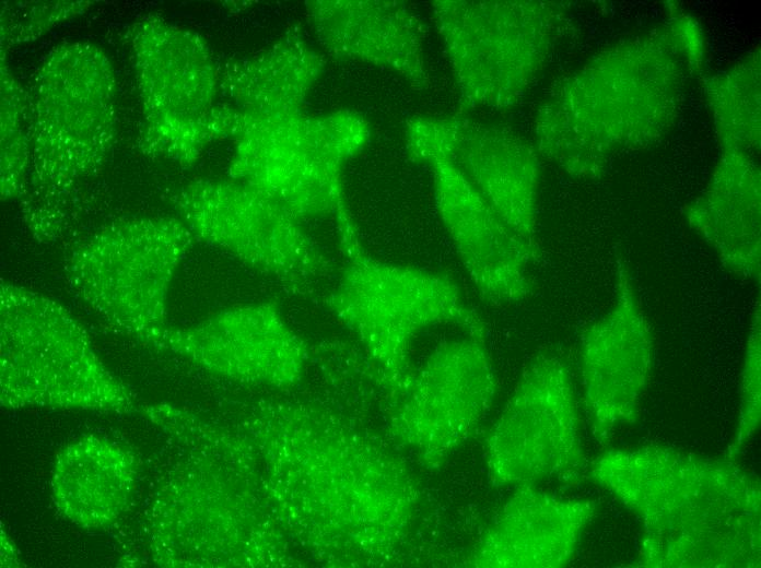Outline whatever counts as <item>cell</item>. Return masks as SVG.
Wrapping results in <instances>:
<instances>
[{"label": "cell", "mask_w": 761, "mask_h": 568, "mask_svg": "<svg viewBox=\"0 0 761 568\" xmlns=\"http://www.w3.org/2000/svg\"><path fill=\"white\" fill-rule=\"evenodd\" d=\"M587 476L640 519L635 567H760V482L735 460L651 445L606 451Z\"/></svg>", "instance_id": "obj_1"}, {"label": "cell", "mask_w": 761, "mask_h": 568, "mask_svg": "<svg viewBox=\"0 0 761 568\" xmlns=\"http://www.w3.org/2000/svg\"><path fill=\"white\" fill-rule=\"evenodd\" d=\"M28 104L30 173L24 224L52 240L67 222L74 189L97 171L116 138V80L96 45L55 46L37 69Z\"/></svg>", "instance_id": "obj_2"}, {"label": "cell", "mask_w": 761, "mask_h": 568, "mask_svg": "<svg viewBox=\"0 0 761 568\" xmlns=\"http://www.w3.org/2000/svg\"><path fill=\"white\" fill-rule=\"evenodd\" d=\"M335 220L344 263L324 304L360 338L390 391L408 374L409 348L422 330L453 324L485 339L481 317L452 276L377 260L362 246L349 208Z\"/></svg>", "instance_id": "obj_3"}, {"label": "cell", "mask_w": 761, "mask_h": 568, "mask_svg": "<svg viewBox=\"0 0 761 568\" xmlns=\"http://www.w3.org/2000/svg\"><path fill=\"white\" fill-rule=\"evenodd\" d=\"M0 399L5 407L52 406L131 412L128 389L57 300L0 284Z\"/></svg>", "instance_id": "obj_4"}, {"label": "cell", "mask_w": 761, "mask_h": 568, "mask_svg": "<svg viewBox=\"0 0 761 568\" xmlns=\"http://www.w3.org/2000/svg\"><path fill=\"white\" fill-rule=\"evenodd\" d=\"M129 44L145 151L191 166L212 142L235 139L241 116L216 103L219 67L201 35L152 16L133 23Z\"/></svg>", "instance_id": "obj_5"}, {"label": "cell", "mask_w": 761, "mask_h": 568, "mask_svg": "<svg viewBox=\"0 0 761 568\" xmlns=\"http://www.w3.org/2000/svg\"><path fill=\"white\" fill-rule=\"evenodd\" d=\"M195 239L178 217L116 221L70 252L67 285L109 326L154 344L168 328L171 284Z\"/></svg>", "instance_id": "obj_6"}, {"label": "cell", "mask_w": 761, "mask_h": 568, "mask_svg": "<svg viewBox=\"0 0 761 568\" xmlns=\"http://www.w3.org/2000/svg\"><path fill=\"white\" fill-rule=\"evenodd\" d=\"M431 9L463 111L516 104L563 21L559 5L538 1L436 0Z\"/></svg>", "instance_id": "obj_7"}, {"label": "cell", "mask_w": 761, "mask_h": 568, "mask_svg": "<svg viewBox=\"0 0 761 568\" xmlns=\"http://www.w3.org/2000/svg\"><path fill=\"white\" fill-rule=\"evenodd\" d=\"M370 140L368 121L349 109L246 123L235 138L229 176L265 193L300 220L335 215L347 205L343 166Z\"/></svg>", "instance_id": "obj_8"}, {"label": "cell", "mask_w": 761, "mask_h": 568, "mask_svg": "<svg viewBox=\"0 0 761 568\" xmlns=\"http://www.w3.org/2000/svg\"><path fill=\"white\" fill-rule=\"evenodd\" d=\"M194 236L307 295L333 264L301 220L259 190L234 179H195L172 197Z\"/></svg>", "instance_id": "obj_9"}, {"label": "cell", "mask_w": 761, "mask_h": 568, "mask_svg": "<svg viewBox=\"0 0 761 568\" xmlns=\"http://www.w3.org/2000/svg\"><path fill=\"white\" fill-rule=\"evenodd\" d=\"M485 466L495 486L547 480L579 482L588 469L570 369L553 354L527 366L485 438Z\"/></svg>", "instance_id": "obj_10"}, {"label": "cell", "mask_w": 761, "mask_h": 568, "mask_svg": "<svg viewBox=\"0 0 761 568\" xmlns=\"http://www.w3.org/2000/svg\"><path fill=\"white\" fill-rule=\"evenodd\" d=\"M405 142L409 157L431 168L438 215L480 296L496 304L528 297L537 242L507 225L455 167L431 117L410 118Z\"/></svg>", "instance_id": "obj_11"}, {"label": "cell", "mask_w": 761, "mask_h": 568, "mask_svg": "<svg viewBox=\"0 0 761 568\" xmlns=\"http://www.w3.org/2000/svg\"><path fill=\"white\" fill-rule=\"evenodd\" d=\"M496 390L485 339L447 340L391 392L395 424L424 463L438 466L475 434Z\"/></svg>", "instance_id": "obj_12"}, {"label": "cell", "mask_w": 761, "mask_h": 568, "mask_svg": "<svg viewBox=\"0 0 761 568\" xmlns=\"http://www.w3.org/2000/svg\"><path fill=\"white\" fill-rule=\"evenodd\" d=\"M583 399L592 434L605 445L635 423L653 364V339L627 264L618 262L614 301L581 341Z\"/></svg>", "instance_id": "obj_13"}, {"label": "cell", "mask_w": 761, "mask_h": 568, "mask_svg": "<svg viewBox=\"0 0 761 568\" xmlns=\"http://www.w3.org/2000/svg\"><path fill=\"white\" fill-rule=\"evenodd\" d=\"M154 345L224 377L277 386L298 377L305 355L276 300L225 309L190 328H167Z\"/></svg>", "instance_id": "obj_14"}, {"label": "cell", "mask_w": 761, "mask_h": 568, "mask_svg": "<svg viewBox=\"0 0 761 568\" xmlns=\"http://www.w3.org/2000/svg\"><path fill=\"white\" fill-rule=\"evenodd\" d=\"M449 159L495 213L536 241L540 166L537 152L515 133L465 117H431Z\"/></svg>", "instance_id": "obj_15"}, {"label": "cell", "mask_w": 761, "mask_h": 568, "mask_svg": "<svg viewBox=\"0 0 761 568\" xmlns=\"http://www.w3.org/2000/svg\"><path fill=\"white\" fill-rule=\"evenodd\" d=\"M598 502L563 498L535 485L516 487L478 540L466 566L561 568L574 558Z\"/></svg>", "instance_id": "obj_16"}, {"label": "cell", "mask_w": 761, "mask_h": 568, "mask_svg": "<svg viewBox=\"0 0 761 568\" xmlns=\"http://www.w3.org/2000/svg\"><path fill=\"white\" fill-rule=\"evenodd\" d=\"M304 7L311 28L328 55L388 69L415 91L429 87L426 28L405 2L309 0Z\"/></svg>", "instance_id": "obj_17"}, {"label": "cell", "mask_w": 761, "mask_h": 568, "mask_svg": "<svg viewBox=\"0 0 761 568\" xmlns=\"http://www.w3.org/2000/svg\"><path fill=\"white\" fill-rule=\"evenodd\" d=\"M325 59L292 25L269 48L219 67V92L245 123H272L304 115Z\"/></svg>", "instance_id": "obj_18"}, {"label": "cell", "mask_w": 761, "mask_h": 568, "mask_svg": "<svg viewBox=\"0 0 761 568\" xmlns=\"http://www.w3.org/2000/svg\"><path fill=\"white\" fill-rule=\"evenodd\" d=\"M686 213L727 270L759 282L760 177L741 152L730 151L722 159L706 191Z\"/></svg>", "instance_id": "obj_19"}, {"label": "cell", "mask_w": 761, "mask_h": 568, "mask_svg": "<svg viewBox=\"0 0 761 568\" xmlns=\"http://www.w3.org/2000/svg\"><path fill=\"white\" fill-rule=\"evenodd\" d=\"M134 483L133 457L94 436L65 447L51 473L52 496L60 512L86 529L115 523L128 508Z\"/></svg>", "instance_id": "obj_20"}, {"label": "cell", "mask_w": 761, "mask_h": 568, "mask_svg": "<svg viewBox=\"0 0 761 568\" xmlns=\"http://www.w3.org/2000/svg\"><path fill=\"white\" fill-rule=\"evenodd\" d=\"M1 176L2 200L21 199L30 173L27 97L7 62L1 47Z\"/></svg>", "instance_id": "obj_21"}, {"label": "cell", "mask_w": 761, "mask_h": 568, "mask_svg": "<svg viewBox=\"0 0 761 568\" xmlns=\"http://www.w3.org/2000/svg\"><path fill=\"white\" fill-rule=\"evenodd\" d=\"M92 1H5L1 5V47L36 40L84 13Z\"/></svg>", "instance_id": "obj_22"}, {"label": "cell", "mask_w": 761, "mask_h": 568, "mask_svg": "<svg viewBox=\"0 0 761 568\" xmlns=\"http://www.w3.org/2000/svg\"><path fill=\"white\" fill-rule=\"evenodd\" d=\"M760 303L753 311L739 384V415L725 458L736 460L757 433L761 421Z\"/></svg>", "instance_id": "obj_23"}]
</instances>
